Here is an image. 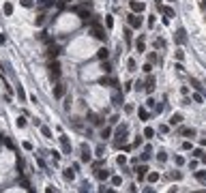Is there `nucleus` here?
<instances>
[{
    "mask_svg": "<svg viewBox=\"0 0 206 193\" xmlns=\"http://www.w3.org/2000/svg\"><path fill=\"white\" fill-rule=\"evenodd\" d=\"M22 4L24 6H32V0H22Z\"/></svg>",
    "mask_w": 206,
    "mask_h": 193,
    "instance_id": "5fc2aeb1",
    "label": "nucleus"
},
{
    "mask_svg": "<svg viewBox=\"0 0 206 193\" xmlns=\"http://www.w3.org/2000/svg\"><path fill=\"white\" fill-rule=\"evenodd\" d=\"M167 193H176V187H170V189H167Z\"/></svg>",
    "mask_w": 206,
    "mask_h": 193,
    "instance_id": "bf43d9fd",
    "label": "nucleus"
},
{
    "mask_svg": "<svg viewBox=\"0 0 206 193\" xmlns=\"http://www.w3.org/2000/svg\"><path fill=\"white\" fill-rule=\"evenodd\" d=\"M97 58H99L101 62H103V60H107V58H110V49H107V47H101L99 51H97Z\"/></svg>",
    "mask_w": 206,
    "mask_h": 193,
    "instance_id": "4468645a",
    "label": "nucleus"
},
{
    "mask_svg": "<svg viewBox=\"0 0 206 193\" xmlns=\"http://www.w3.org/2000/svg\"><path fill=\"white\" fill-rule=\"evenodd\" d=\"M193 101H195V103H202V101H204V96L200 95V92H195V95H193Z\"/></svg>",
    "mask_w": 206,
    "mask_h": 193,
    "instance_id": "c03bdc74",
    "label": "nucleus"
},
{
    "mask_svg": "<svg viewBox=\"0 0 206 193\" xmlns=\"http://www.w3.org/2000/svg\"><path fill=\"white\" fill-rule=\"evenodd\" d=\"M45 193H56V189H54V187H52V185H49V187H47V189H45Z\"/></svg>",
    "mask_w": 206,
    "mask_h": 193,
    "instance_id": "6e6d98bb",
    "label": "nucleus"
},
{
    "mask_svg": "<svg viewBox=\"0 0 206 193\" xmlns=\"http://www.w3.org/2000/svg\"><path fill=\"white\" fill-rule=\"evenodd\" d=\"M67 2H71V0H60V2H58V6H60V9H62V6H65V4H67Z\"/></svg>",
    "mask_w": 206,
    "mask_h": 193,
    "instance_id": "4d7b16f0",
    "label": "nucleus"
},
{
    "mask_svg": "<svg viewBox=\"0 0 206 193\" xmlns=\"http://www.w3.org/2000/svg\"><path fill=\"white\" fill-rule=\"evenodd\" d=\"M116 163H118V165H124V163H127V157H124V154H118V157H116Z\"/></svg>",
    "mask_w": 206,
    "mask_h": 193,
    "instance_id": "c9c22d12",
    "label": "nucleus"
},
{
    "mask_svg": "<svg viewBox=\"0 0 206 193\" xmlns=\"http://www.w3.org/2000/svg\"><path fill=\"white\" fill-rule=\"evenodd\" d=\"M146 107H155V99H148L146 101Z\"/></svg>",
    "mask_w": 206,
    "mask_h": 193,
    "instance_id": "864d4df0",
    "label": "nucleus"
},
{
    "mask_svg": "<svg viewBox=\"0 0 206 193\" xmlns=\"http://www.w3.org/2000/svg\"><path fill=\"white\" fill-rule=\"evenodd\" d=\"M174 163H176V165H185V157L176 154V157H174Z\"/></svg>",
    "mask_w": 206,
    "mask_h": 193,
    "instance_id": "f704fd0d",
    "label": "nucleus"
},
{
    "mask_svg": "<svg viewBox=\"0 0 206 193\" xmlns=\"http://www.w3.org/2000/svg\"><path fill=\"white\" fill-rule=\"evenodd\" d=\"M195 178H198L200 183H204V180H206V174H204V172H195Z\"/></svg>",
    "mask_w": 206,
    "mask_h": 193,
    "instance_id": "a19ab883",
    "label": "nucleus"
},
{
    "mask_svg": "<svg viewBox=\"0 0 206 193\" xmlns=\"http://www.w3.org/2000/svg\"><path fill=\"white\" fill-rule=\"evenodd\" d=\"M99 84H101V86H116L118 82H116L114 77H110V75H103V77H99Z\"/></svg>",
    "mask_w": 206,
    "mask_h": 193,
    "instance_id": "423d86ee",
    "label": "nucleus"
},
{
    "mask_svg": "<svg viewBox=\"0 0 206 193\" xmlns=\"http://www.w3.org/2000/svg\"><path fill=\"white\" fill-rule=\"evenodd\" d=\"M159 131H161V133H167V131H170V127H167V125H161V127H159Z\"/></svg>",
    "mask_w": 206,
    "mask_h": 193,
    "instance_id": "3c124183",
    "label": "nucleus"
},
{
    "mask_svg": "<svg viewBox=\"0 0 206 193\" xmlns=\"http://www.w3.org/2000/svg\"><path fill=\"white\" fill-rule=\"evenodd\" d=\"M95 172H97V178H99L101 183L110 178V172H107V170H95Z\"/></svg>",
    "mask_w": 206,
    "mask_h": 193,
    "instance_id": "f3484780",
    "label": "nucleus"
},
{
    "mask_svg": "<svg viewBox=\"0 0 206 193\" xmlns=\"http://www.w3.org/2000/svg\"><path fill=\"white\" fill-rule=\"evenodd\" d=\"M202 161H204V163H206V154H204V157H202Z\"/></svg>",
    "mask_w": 206,
    "mask_h": 193,
    "instance_id": "680f3d73",
    "label": "nucleus"
},
{
    "mask_svg": "<svg viewBox=\"0 0 206 193\" xmlns=\"http://www.w3.org/2000/svg\"><path fill=\"white\" fill-rule=\"evenodd\" d=\"M129 6H131V13H142V11H144V2H135V0H131Z\"/></svg>",
    "mask_w": 206,
    "mask_h": 193,
    "instance_id": "0eeeda50",
    "label": "nucleus"
},
{
    "mask_svg": "<svg viewBox=\"0 0 206 193\" xmlns=\"http://www.w3.org/2000/svg\"><path fill=\"white\" fill-rule=\"evenodd\" d=\"M112 185H114V187H120V185H123V178H120V176H112Z\"/></svg>",
    "mask_w": 206,
    "mask_h": 193,
    "instance_id": "c85d7f7f",
    "label": "nucleus"
},
{
    "mask_svg": "<svg viewBox=\"0 0 206 193\" xmlns=\"http://www.w3.org/2000/svg\"><path fill=\"white\" fill-rule=\"evenodd\" d=\"M90 159H92V157H90V148L86 144H82V161L84 163H90Z\"/></svg>",
    "mask_w": 206,
    "mask_h": 193,
    "instance_id": "f8f14e48",
    "label": "nucleus"
},
{
    "mask_svg": "<svg viewBox=\"0 0 206 193\" xmlns=\"http://www.w3.org/2000/svg\"><path fill=\"white\" fill-rule=\"evenodd\" d=\"M135 172H137V180H144V178H146L148 167H146V165H137V167H135Z\"/></svg>",
    "mask_w": 206,
    "mask_h": 193,
    "instance_id": "ddd939ff",
    "label": "nucleus"
},
{
    "mask_svg": "<svg viewBox=\"0 0 206 193\" xmlns=\"http://www.w3.org/2000/svg\"><path fill=\"white\" fill-rule=\"evenodd\" d=\"M174 69H176V71H180V73L185 71V69H183V62H176V64H174Z\"/></svg>",
    "mask_w": 206,
    "mask_h": 193,
    "instance_id": "8fccbe9b",
    "label": "nucleus"
},
{
    "mask_svg": "<svg viewBox=\"0 0 206 193\" xmlns=\"http://www.w3.org/2000/svg\"><path fill=\"white\" fill-rule=\"evenodd\" d=\"M112 101H114V105H123V95H118V92H116V95L112 96Z\"/></svg>",
    "mask_w": 206,
    "mask_h": 193,
    "instance_id": "cd10ccee",
    "label": "nucleus"
},
{
    "mask_svg": "<svg viewBox=\"0 0 206 193\" xmlns=\"http://www.w3.org/2000/svg\"><path fill=\"white\" fill-rule=\"evenodd\" d=\"M144 138H148V140L155 138V129H153V127H146V129H144Z\"/></svg>",
    "mask_w": 206,
    "mask_h": 193,
    "instance_id": "393cba45",
    "label": "nucleus"
},
{
    "mask_svg": "<svg viewBox=\"0 0 206 193\" xmlns=\"http://www.w3.org/2000/svg\"><path fill=\"white\" fill-rule=\"evenodd\" d=\"M92 37H95V39H99V41H103V43L107 41V32L99 26V22H97V19H92Z\"/></svg>",
    "mask_w": 206,
    "mask_h": 193,
    "instance_id": "f257e3e1",
    "label": "nucleus"
},
{
    "mask_svg": "<svg viewBox=\"0 0 206 193\" xmlns=\"http://www.w3.org/2000/svg\"><path fill=\"white\" fill-rule=\"evenodd\" d=\"M127 133H129V127H127V125H120V127L116 129V142H114L116 148H120V144H123L124 138H127Z\"/></svg>",
    "mask_w": 206,
    "mask_h": 193,
    "instance_id": "f03ea898",
    "label": "nucleus"
},
{
    "mask_svg": "<svg viewBox=\"0 0 206 193\" xmlns=\"http://www.w3.org/2000/svg\"><path fill=\"white\" fill-rule=\"evenodd\" d=\"M15 122H17V127H19V129H24V127H26V118H24V116H19Z\"/></svg>",
    "mask_w": 206,
    "mask_h": 193,
    "instance_id": "473e14b6",
    "label": "nucleus"
},
{
    "mask_svg": "<svg viewBox=\"0 0 206 193\" xmlns=\"http://www.w3.org/2000/svg\"><path fill=\"white\" fill-rule=\"evenodd\" d=\"M103 152H105V148H103V146H97V150H95V154H97V157H103Z\"/></svg>",
    "mask_w": 206,
    "mask_h": 193,
    "instance_id": "37998d69",
    "label": "nucleus"
},
{
    "mask_svg": "<svg viewBox=\"0 0 206 193\" xmlns=\"http://www.w3.org/2000/svg\"><path fill=\"white\" fill-rule=\"evenodd\" d=\"M200 9H202V11H206V0H202V2H200Z\"/></svg>",
    "mask_w": 206,
    "mask_h": 193,
    "instance_id": "13d9d810",
    "label": "nucleus"
},
{
    "mask_svg": "<svg viewBox=\"0 0 206 193\" xmlns=\"http://www.w3.org/2000/svg\"><path fill=\"white\" fill-rule=\"evenodd\" d=\"M67 92V88H65V84H56V88H54V96L56 99H62Z\"/></svg>",
    "mask_w": 206,
    "mask_h": 193,
    "instance_id": "9d476101",
    "label": "nucleus"
},
{
    "mask_svg": "<svg viewBox=\"0 0 206 193\" xmlns=\"http://www.w3.org/2000/svg\"><path fill=\"white\" fill-rule=\"evenodd\" d=\"M133 88H135L137 92H140V90H144V82H140V80H137V82L133 84Z\"/></svg>",
    "mask_w": 206,
    "mask_h": 193,
    "instance_id": "58836bf2",
    "label": "nucleus"
},
{
    "mask_svg": "<svg viewBox=\"0 0 206 193\" xmlns=\"http://www.w3.org/2000/svg\"><path fill=\"white\" fill-rule=\"evenodd\" d=\"M88 118H90V122H92V125H101V116H97V114H92V112H90V114H88Z\"/></svg>",
    "mask_w": 206,
    "mask_h": 193,
    "instance_id": "4be33fe9",
    "label": "nucleus"
},
{
    "mask_svg": "<svg viewBox=\"0 0 206 193\" xmlns=\"http://www.w3.org/2000/svg\"><path fill=\"white\" fill-rule=\"evenodd\" d=\"M2 11H4V15H11V13H13V4H11V2H4Z\"/></svg>",
    "mask_w": 206,
    "mask_h": 193,
    "instance_id": "b1692460",
    "label": "nucleus"
},
{
    "mask_svg": "<svg viewBox=\"0 0 206 193\" xmlns=\"http://www.w3.org/2000/svg\"><path fill=\"white\" fill-rule=\"evenodd\" d=\"M41 133L45 138H52V131H49V127H41Z\"/></svg>",
    "mask_w": 206,
    "mask_h": 193,
    "instance_id": "ea45409f",
    "label": "nucleus"
},
{
    "mask_svg": "<svg viewBox=\"0 0 206 193\" xmlns=\"http://www.w3.org/2000/svg\"><path fill=\"white\" fill-rule=\"evenodd\" d=\"M183 58H185V51H183V49H176V60H178V62H180V60H183Z\"/></svg>",
    "mask_w": 206,
    "mask_h": 193,
    "instance_id": "79ce46f5",
    "label": "nucleus"
},
{
    "mask_svg": "<svg viewBox=\"0 0 206 193\" xmlns=\"http://www.w3.org/2000/svg\"><path fill=\"white\" fill-rule=\"evenodd\" d=\"M17 95H19V99H22V101L26 99V92H24V88H19V86H17Z\"/></svg>",
    "mask_w": 206,
    "mask_h": 193,
    "instance_id": "de8ad7c7",
    "label": "nucleus"
},
{
    "mask_svg": "<svg viewBox=\"0 0 206 193\" xmlns=\"http://www.w3.org/2000/svg\"><path fill=\"white\" fill-rule=\"evenodd\" d=\"M155 84H157V82H155V77H153V75H150V77H148V80H146V82H144V90H146V92H148V95H150V92H153V90H155Z\"/></svg>",
    "mask_w": 206,
    "mask_h": 193,
    "instance_id": "6e6552de",
    "label": "nucleus"
},
{
    "mask_svg": "<svg viewBox=\"0 0 206 193\" xmlns=\"http://www.w3.org/2000/svg\"><path fill=\"white\" fill-rule=\"evenodd\" d=\"M105 24H107V28H112V26H114V17H112V15H107V19H105Z\"/></svg>",
    "mask_w": 206,
    "mask_h": 193,
    "instance_id": "49530a36",
    "label": "nucleus"
},
{
    "mask_svg": "<svg viewBox=\"0 0 206 193\" xmlns=\"http://www.w3.org/2000/svg\"><path fill=\"white\" fill-rule=\"evenodd\" d=\"M146 180H148V183H157V180H159V174H157V172H150V174L146 176Z\"/></svg>",
    "mask_w": 206,
    "mask_h": 193,
    "instance_id": "a878e982",
    "label": "nucleus"
},
{
    "mask_svg": "<svg viewBox=\"0 0 206 193\" xmlns=\"http://www.w3.org/2000/svg\"><path fill=\"white\" fill-rule=\"evenodd\" d=\"M157 161H159V163H165V161H167V152H165V150H159V152H157Z\"/></svg>",
    "mask_w": 206,
    "mask_h": 193,
    "instance_id": "412c9836",
    "label": "nucleus"
},
{
    "mask_svg": "<svg viewBox=\"0 0 206 193\" xmlns=\"http://www.w3.org/2000/svg\"><path fill=\"white\" fill-rule=\"evenodd\" d=\"M62 176H65V180H67V183H71V180L75 178V170H73V167H71V170L67 167V170L62 172Z\"/></svg>",
    "mask_w": 206,
    "mask_h": 193,
    "instance_id": "dca6fc26",
    "label": "nucleus"
},
{
    "mask_svg": "<svg viewBox=\"0 0 206 193\" xmlns=\"http://www.w3.org/2000/svg\"><path fill=\"white\" fill-rule=\"evenodd\" d=\"M183 178V172H170V180H180Z\"/></svg>",
    "mask_w": 206,
    "mask_h": 193,
    "instance_id": "bb28decb",
    "label": "nucleus"
},
{
    "mask_svg": "<svg viewBox=\"0 0 206 193\" xmlns=\"http://www.w3.org/2000/svg\"><path fill=\"white\" fill-rule=\"evenodd\" d=\"M124 39H127V43H131V26L124 28Z\"/></svg>",
    "mask_w": 206,
    "mask_h": 193,
    "instance_id": "c756f323",
    "label": "nucleus"
},
{
    "mask_svg": "<svg viewBox=\"0 0 206 193\" xmlns=\"http://www.w3.org/2000/svg\"><path fill=\"white\" fill-rule=\"evenodd\" d=\"M189 82H191V86H193V88H198V90H202V86H200V82H198L195 77H189Z\"/></svg>",
    "mask_w": 206,
    "mask_h": 193,
    "instance_id": "2f4dec72",
    "label": "nucleus"
},
{
    "mask_svg": "<svg viewBox=\"0 0 206 193\" xmlns=\"http://www.w3.org/2000/svg\"><path fill=\"white\" fill-rule=\"evenodd\" d=\"M127 22H129L131 28H140V26H142V17H140L137 13H129V15H127Z\"/></svg>",
    "mask_w": 206,
    "mask_h": 193,
    "instance_id": "7ed1b4c3",
    "label": "nucleus"
},
{
    "mask_svg": "<svg viewBox=\"0 0 206 193\" xmlns=\"http://www.w3.org/2000/svg\"><path fill=\"white\" fill-rule=\"evenodd\" d=\"M193 157H195V159H202V157H204V150H202V148H195V150H193Z\"/></svg>",
    "mask_w": 206,
    "mask_h": 193,
    "instance_id": "72a5a7b5",
    "label": "nucleus"
},
{
    "mask_svg": "<svg viewBox=\"0 0 206 193\" xmlns=\"http://www.w3.org/2000/svg\"><path fill=\"white\" fill-rule=\"evenodd\" d=\"M137 116H140L142 120H148V109H146V107H137Z\"/></svg>",
    "mask_w": 206,
    "mask_h": 193,
    "instance_id": "6ab92c4d",
    "label": "nucleus"
},
{
    "mask_svg": "<svg viewBox=\"0 0 206 193\" xmlns=\"http://www.w3.org/2000/svg\"><path fill=\"white\" fill-rule=\"evenodd\" d=\"M146 193H155V191H150V189H146Z\"/></svg>",
    "mask_w": 206,
    "mask_h": 193,
    "instance_id": "e2e57ef3",
    "label": "nucleus"
},
{
    "mask_svg": "<svg viewBox=\"0 0 206 193\" xmlns=\"http://www.w3.org/2000/svg\"><path fill=\"white\" fill-rule=\"evenodd\" d=\"M103 71H105V73H112V62L103 60Z\"/></svg>",
    "mask_w": 206,
    "mask_h": 193,
    "instance_id": "7c9ffc66",
    "label": "nucleus"
},
{
    "mask_svg": "<svg viewBox=\"0 0 206 193\" xmlns=\"http://www.w3.org/2000/svg\"><path fill=\"white\" fill-rule=\"evenodd\" d=\"M43 22H45V15H41V17H37V26H43Z\"/></svg>",
    "mask_w": 206,
    "mask_h": 193,
    "instance_id": "603ef678",
    "label": "nucleus"
},
{
    "mask_svg": "<svg viewBox=\"0 0 206 193\" xmlns=\"http://www.w3.org/2000/svg\"><path fill=\"white\" fill-rule=\"evenodd\" d=\"M200 144H202V146H206V138H202V140H200Z\"/></svg>",
    "mask_w": 206,
    "mask_h": 193,
    "instance_id": "052dcab7",
    "label": "nucleus"
},
{
    "mask_svg": "<svg viewBox=\"0 0 206 193\" xmlns=\"http://www.w3.org/2000/svg\"><path fill=\"white\" fill-rule=\"evenodd\" d=\"M142 142H144V140H142V138H140V135H137V138H135V140H133V146H135V148H137V146H142Z\"/></svg>",
    "mask_w": 206,
    "mask_h": 193,
    "instance_id": "09e8293b",
    "label": "nucleus"
},
{
    "mask_svg": "<svg viewBox=\"0 0 206 193\" xmlns=\"http://www.w3.org/2000/svg\"><path fill=\"white\" fill-rule=\"evenodd\" d=\"M180 122H183V114L180 112H174L172 118H170V125H180Z\"/></svg>",
    "mask_w": 206,
    "mask_h": 193,
    "instance_id": "2eb2a0df",
    "label": "nucleus"
},
{
    "mask_svg": "<svg viewBox=\"0 0 206 193\" xmlns=\"http://www.w3.org/2000/svg\"><path fill=\"white\" fill-rule=\"evenodd\" d=\"M183 150H193V144L191 142H183Z\"/></svg>",
    "mask_w": 206,
    "mask_h": 193,
    "instance_id": "a18cd8bd",
    "label": "nucleus"
},
{
    "mask_svg": "<svg viewBox=\"0 0 206 193\" xmlns=\"http://www.w3.org/2000/svg\"><path fill=\"white\" fill-rule=\"evenodd\" d=\"M159 11L163 13L165 17H174V9H170V6H159Z\"/></svg>",
    "mask_w": 206,
    "mask_h": 193,
    "instance_id": "a211bd4d",
    "label": "nucleus"
},
{
    "mask_svg": "<svg viewBox=\"0 0 206 193\" xmlns=\"http://www.w3.org/2000/svg\"><path fill=\"white\" fill-rule=\"evenodd\" d=\"M112 133H114V131H112V127H105V129H101V138H103V140L112 138Z\"/></svg>",
    "mask_w": 206,
    "mask_h": 193,
    "instance_id": "aec40b11",
    "label": "nucleus"
},
{
    "mask_svg": "<svg viewBox=\"0 0 206 193\" xmlns=\"http://www.w3.org/2000/svg\"><path fill=\"white\" fill-rule=\"evenodd\" d=\"M127 67H129V71H135V60L129 58V60H127Z\"/></svg>",
    "mask_w": 206,
    "mask_h": 193,
    "instance_id": "e433bc0d",
    "label": "nucleus"
},
{
    "mask_svg": "<svg viewBox=\"0 0 206 193\" xmlns=\"http://www.w3.org/2000/svg\"><path fill=\"white\" fill-rule=\"evenodd\" d=\"M58 77H60V64L54 60V62H49V80H54V82H56Z\"/></svg>",
    "mask_w": 206,
    "mask_h": 193,
    "instance_id": "20e7f679",
    "label": "nucleus"
},
{
    "mask_svg": "<svg viewBox=\"0 0 206 193\" xmlns=\"http://www.w3.org/2000/svg\"><path fill=\"white\" fill-rule=\"evenodd\" d=\"M142 71H144V73H150V71H153V62H146V64L142 67Z\"/></svg>",
    "mask_w": 206,
    "mask_h": 193,
    "instance_id": "4c0bfd02",
    "label": "nucleus"
},
{
    "mask_svg": "<svg viewBox=\"0 0 206 193\" xmlns=\"http://www.w3.org/2000/svg\"><path fill=\"white\" fill-rule=\"evenodd\" d=\"M60 144H62V152L65 154H71V144H69L67 135H60Z\"/></svg>",
    "mask_w": 206,
    "mask_h": 193,
    "instance_id": "1a4fd4ad",
    "label": "nucleus"
},
{
    "mask_svg": "<svg viewBox=\"0 0 206 193\" xmlns=\"http://www.w3.org/2000/svg\"><path fill=\"white\" fill-rule=\"evenodd\" d=\"M78 13H80V19H82L84 24H86V22H92V17H95L88 9H78Z\"/></svg>",
    "mask_w": 206,
    "mask_h": 193,
    "instance_id": "39448f33",
    "label": "nucleus"
},
{
    "mask_svg": "<svg viewBox=\"0 0 206 193\" xmlns=\"http://www.w3.org/2000/svg\"><path fill=\"white\" fill-rule=\"evenodd\" d=\"M178 133H180V135H187V138H193L198 131H195V129H191V127H180V129H178Z\"/></svg>",
    "mask_w": 206,
    "mask_h": 193,
    "instance_id": "9b49d317",
    "label": "nucleus"
},
{
    "mask_svg": "<svg viewBox=\"0 0 206 193\" xmlns=\"http://www.w3.org/2000/svg\"><path fill=\"white\" fill-rule=\"evenodd\" d=\"M135 49H137V54H142V51L146 49V45H144V39H140V41H135Z\"/></svg>",
    "mask_w": 206,
    "mask_h": 193,
    "instance_id": "5701e85b",
    "label": "nucleus"
}]
</instances>
